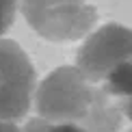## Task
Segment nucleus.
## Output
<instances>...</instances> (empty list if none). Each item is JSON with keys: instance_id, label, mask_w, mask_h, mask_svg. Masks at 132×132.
<instances>
[{"instance_id": "nucleus-1", "label": "nucleus", "mask_w": 132, "mask_h": 132, "mask_svg": "<svg viewBox=\"0 0 132 132\" xmlns=\"http://www.w3.org/2000/svg\"><path fill=\"white\" fill-rule=\"evenodd\" d=\"M102 95L104 91L91 87L76 67H59L37 89V111L41 119L85 128Z\"/></svg>"}, {"instance_id": "nucleus-2", "label": "nucleus", "mask_w": 132, "mask_h": 132, "mask_svg": "<svg viewBox=\"0 0 132 132\" xmlns=\"http://www.w3.org/2000/svg\"><path fill=\"white\" fill-rule=\"evenodd\" d=\"M24 15L39 35L52 41H74L95 24L89 0H24Z\"/></svg>"}, {"instance_id": "nucleus-3", "label": "nucleus", "mask_w": 132, "mask_h": 132, "mask_svg": "<svg viewBox=\"0 0 132 132\" xmlns=\"http://www.w3.org/2000/svg\"><path fill=\"white\" fill-rule=\"evenodd\" d=\"M35 67L15 41L0 39V119L15 121L30 108Z\"/></svg>"}, {"instance_id": "nucleus-4", "label": "nucleus", "mask_w": 132, "mask_h": 132, "mask_svg": "<svg viewBox=\"0 0 132 132\" xmlns=\"http://www.w3.org/2000/svg\"><path fill=\"white\" fill-rule=\"evenodd\" d=\"M126 61H132V30L119 24H106L80 48L76 69L87 82H104Z\"/></svg>"}, {"instance_id": "nucleus-5", "label": "nucleus", "mask_w": 132, "mask_h": 132, "mask_svg": "<svg viewBox=\"0 0 132 132\" xmlns=\"http://www.w3.org/2000/svg\"><path fill=\"white\" fill-rule=\"evenodd\" d=\"M24 132H87V130L78 123H54V121H48V119L35 117L26 123Z\"/></svg>"}, {"instance_id": "nucleus-6", "label": "nucleus", "mask_w": 132, "mask_h": 132, "mask_svg": "<svg viewBox=\"0 0 132 132\" xmlns=\"http://www.w3.org/2000/svg\"><path fill=\"white\" fill-rule=\"evenodd\" d=\"M15 2L18 0H0V35L7 32L15 18Z\"/></svg>"}, {"instance_id": "nucleus-7", "label": "nucleus", "mask_w": 132, "mask_h": 132, "mask_svg": "<svg viewBox=\"0 0 132 132\" xmlns=\"http://www.w3.org/2000/svg\"><path fill=\"white\" fill-rule=\"evenodd\" d=\"M0 132H24V130H20L13 121H2L0 119Z\"/></svg>"}, {"instance_id": "nucleus-8", "label": "nucleus", "mask_w": 132, "mask_h": 132, "mask_svg": "<svg viewBox=\"0 0 132 132\" xmlns=\"http://www.w3.org/2000/svg\"><path fill=\"white\" fill-rule=\"evenodd\" d=\"M121 113L132 121V97H130V100H123V104H121Z\"/></svg>"}, {"instance_id": "nucleus-9", "label": "nucleus", "mask_w": 132, "mask_h": 132, "mask_svg": "<svg viewBox=\"0 0 132 132\" xmlns=\"http://www.w3.org/2000/svg\"><path fill=\"white\" fill-rule=\"evenodd\" d=\"M130 132H132V130H130Z\"/></svg>"}]
</instances>
